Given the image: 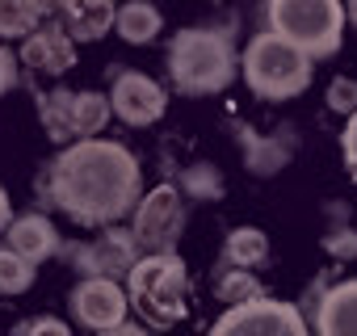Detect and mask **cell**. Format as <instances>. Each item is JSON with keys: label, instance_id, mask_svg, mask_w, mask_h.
<instances>
[{"label": "cell", "instance_id": "6da1fadb", "mask_svg": "<svg viewBox=\"0 0 357 336\" xmlns=\"http://www.w3.org/2000/svg\"><path fill=\"white\" fill-rule=\"evenodd\" d=\"M43 194L68 211L80 227H105L135 211L139 198V160L114 139H89L59 151L43 177Z\"/></svg>", "mask_w": 357, "mask_h": 336}, {"label": "cell", "instance_id": "7a4b0ae2", "mask_svg": "<svg viewBox=\"0 0 357 336\" xmlns=\"http://www.w3.org/2000/svg\"><path fill=\"white\" fill-rule=\"evenodd\" d=\"M126 298L147 328H172L190 311V269L176 252H147L126 277Z\"/></svg>", "mask_w": 357, "mask_h": 336}, {"label": "cell", "instance_id": "3957f363", "mask_svg": "<svg viewBox=\"0 0 357 336\" xmlns=\"http://www.w3.org/2000/svg\"><path fill=\"white\" fill-rule=\"evenodd\" d=\"M168 76L172 84L190 93V97H206V93H223L236 80V51L227 43V34L219 30H202L190 26L181 34H172L168 47Z\"/></svg>", "mask_w": 357, "mask_h": 336}, {"label": "cell", "instance_id": "277c9868", "mask_svg": "<svg viewBox=\"0 0 357 336\" xmlns=\"http://www.w3.org/2000/svg\"><path fill=\"white\" fill-rule=\"evenodd\" d=\"M240 72H244L248 89L265 101H290L315 76L311 55H303L298 47H290L278 34H257L244 51V59H240Z\"/></svg>", "mask_w": 357, "mask_h": 336}, {"label": "cell", "instance_id": "5b68a950", "mask_svg": "<svg viewBox=\"0 0 357 336\" xmlns=\"http://www.w3.org/2000/svg\"><path fill=\"white\" fill-rule=\"evenodd\" d=\"M349 13L336 0H273L269 5V34L286 38L303 55L319 59L340 47Z\"/></svg>", "mask_w": 357, "mask_h": 336}, {"label": "cell", "instance_id": "8992f818", "mask_svg": "<svg viewBox=\"0 0 357 336\" xmlns=\"http://www.w3.org/2000/svg\"><path fill=\"white\" fill-rule=\"evenodd\" d=\"M114 105H109V93H93V89H80V93H68V89H51L38 97V118L47 126L51 139L68 143H89L105 130Z\"/></svg>", "mask_w": 357, "mask_h": 336}, {"label": "cell", "instance_id": "52a82bcc", "mask_svg": "<svg viewBox=\"0 0 357 336\" xmlns=\"http://www.w3.org/2000/svg\"><path fill=\"white\" fill-rule=\"evenodd\" d=\"M135 244L147 252H172L185 231V194L176 185H155L135 206Z\"/></svg>", "mask_w": 357, "mask_h": 336}, {"label": "cell", "instance_id": "ba28073f", "mask_svg": "<svg viewBox=\"0 0 357 336\" xmlns=\"http://www.w3.org/2000/svg\"><path fill=\"white\" fill-rule=\"evenodd\" d=\"M211 336H311V332L294 303L261 298L248 307H227L211 328Z\"/></svg>", "mask_w": 357, "mask_h": 336}, {"label": "cell", "instance_id": "9c48e42d", "mask_svg": "<svg viewBox=\"0 0 357 336\" xmlns=\"http://www.w3.org/2000/svg\"><path fill=\"white\" fill-rule=\"evenodd\" d=\"M63 257H72L84 277H109V282H118V277H130V269L139 265V244H135V231L109 227L101 240L72 244Z\"/></svg>", "mask_w": 357, "mask_h": 336}, {"label": "cell", "instance_id": "30bf717a", "mask_svg": "<svg viewBox=\"0 0 357 336\" xmlns=\"http://www.w3.org/2000/svg\"><path fill=\"white\" fill-rule=\"evenodd\" d=\"M109 105H114V114L126 126H151V122L164 118L168 97H164V89L151 76H143V72H118L114 89H109Z\"/></svg>", "mask_w": 357, "mask_h": 336}, {"label": "cell", "instance_id": "8fae6325", "mask_svg": "<svg viewBox=\"0 0 357 336\" xmlns=\"http://www.w3.org/2000/svg\"><path fill=\"white\" fill-rule=\"evenodd\" d=\"M126 286L109 282V277H84L76 290H72V311L84 328L93 332H109L118 323H126Z\"/></svg>", "mask_w": 357, "mask_h": 336}, {"label": "cell", "instance_id": "7c38bea8", "mask_svg": "<svg viewBox=\"0 0 357 336\" xmlns=\"http://www.w3.org/2000/svg\"><path fill=\"white\" fill-rule=\"evenodd\" d=\"M22 63L43 76H63L68 68H76V43L68 38L59 22H47L22 43Z\"/></svg>", "mask_w": 357, "mask_h": 336}, {"label": "cell", "instance_id": "4fadbf2b", "mask_svg": "<svg viewBox=\"0 0 357 336\" xmlns=\"http://www.w3.org/2000/svg\"><path fill=\"white\" fill-rule=\"evenodd\" d=\"M51 17H59V26L68 30L72 43H97L101 34L114 30L118 9L109 0H72V5H59Z\"/></svg>", "mask_w": 357, "mask_h": 336}, {"label": "cell", "instance_id": "5bb4252c", "mask_svg": "<svg viewBox=\"0 0 357 336\" xmlns=\"http://www.w3.org/2000/svg\"><path fill=\"white\" fill-rule=\"evenodd\" d=\"M5 240H9V248L17 252V257H26L30 265H38V261H47V257H55L59 252V231H55V223L47 219V215H17L13 219V227L5 231Z\"/></svg>", "mask_w": 357, "mask_h": 336}, {"label": "cell", "instance_id": "9a60e30c", "mask_svg": "<svg viewBox=\"0 0 357 336\" xmlns=\"http://www.w3.org/2000/svg\"><path fill=\"white\" fill-rule=\"evenodd\" d=\"M315 328H319V336H357V277L324 290Z\"/></svg>", "mask_w": 357, "mask_h": 336}, {"label": "cell", "instance_id": "2e32d148", "mask_svg": "<svg viewBox=\"0 0 357 336\" xmlns=\"http://www.w3.org/2000/svg\"><path fill=\"white\" fill-rule=\"evenodd\" d=\"M55 9L38 5V0H0V38H30L38 26H47Z\"/></svg>", "mask_w": 357, "mask_h": 336}, {"label": "cell", "instance_id": "e0dca14e", "mask_svg": "<svg viewBox=\"0 0 357 336\" xmlns=\"http://www.w3.org/2000/svg\"><path fill=\"white\" fill-rule=\"evenodd\" d=\"M265 257H269V240L257 227H236L223 240V269H248L252 273L257 265H265Z\"/></svg>", "mask_w": 357, "mask_h": 336}, {"label": "cell", "instance_id": "ac0fdd59", "mask_svg": "<svg viewBox=\"0 0 357 336\" xmlns=\"http://www.w3.org/2000/svg\"><path fill=\"white\" fill-rule=\"evenodd\" d=\"M114 30H118V38H126L130 47H147V43L160 34V9H155V5H143V0H135V5L118 9Z\"/></svg>", "mask_w": 357, "mask_h": 336}, {"label": "cell", "instance_id": "d6986e66", "mask_svg": "<svg viewBox=\"0 0 357 336\" xmlns=\"http://www.w3.org/2000/svg\"><path fill=\"white\" fill-rule=\"evenodd\" d=\"M215 290H219V298H223V303H231V307H248V303L269 298V294H265V286L257 282V273H248V269H223Z\"/></svg>", "mask_w": 357, "mask_h": 336}, {"label": "cell", "instance_id": "ffe728a7", "mask_svg": "<svg viewBox=\"0 0 357 336\" xmlns=\"http://www.w3.org/2000/svg\"><path fill=\"white\" fill-rule=\"evenodd\" d=\"M34 286V265L13 248H0V294H26Z\"/></svg>", "mask_w": 357, "mask_h": 336}, {"label": "cell", "instance_id": "44dd1931", "mask_svg": "<svg viewBox=\"0 0 357 336\" xmlns=\"http://www.w3.org/2000/svg\"><path fill=\"white\" fill-rule=\"evenodd\" d=\"M244 147H248V168L252 173H278L286 164V147H278L269 139H257L252 130H244Z\"/></svg>", "mask_w": 357, "mask_h": 336}, {"label": "cell", "instance_id": "7402d4cb", "mask_svg": "<svg viewBox=\"0 0 357 336\" xmlns=\"http://www.w3.org/2000/svg\"><path fill=\"white\" fill-rule=\"evenodd\" d=\"M181 185H185V194H194V198H219V194H223V181H219V168H215V164H194Z\"/></svg>", "mask_w": 357, "mask_h": 336}, {"label": "cell", "instance_id": "603a6c76", "mask_svg": "<svg viewBox=\"0 0 357 336\" xmlns=\"http://www.w3.org/2000/svg\"><path fill=\"white\" fill-rule=\"evenodd\" d=\"M328 109L353 118V114H357V80H349V76L332 80V89H328Z\"/></svg>", "mask_w": 357, "mask_h": 336}, {"label": "cell", "instance_id": "cb8c5ba5", "mask_svg": "<svg viewBox=\"0 0 357 336\" xmlns=\"http://www.w3.org/2000/svg\"><path fill=\"white\" fill-rule=\"evenodd\" d=\"M324 248H328L332 257L353 261V257H357V231H328V236H324Z\"/></svg>", "mask_w": 357, "mask_h": 336}, {"label": "cell", "instance_id": "d4e9b609", "mask_svg": "<svg viewBox=\"0 0 357 336\" xmlns=\"http://www.w3.org/2000/svg\"><path fill=\"white\" fill-rule=\"evenodd\" d=\"M22 336H72V332H68V323H63V319H55V315H43V319L26 323V328H22Z\"/></svg>", "mask_w": 357, "mask_h": 336}, {"label": "cell", "instance_id": "484cf974", "mask_svg": "<svg viewBox=\"0 0 357 336\" xmlns=\"http://www.w3.org/2000/svg\"><path fill=\"white\" fill-rule=\"evenodd\" d=\"M340 151H344V164H349V173L357 177V114L344 122V135H340Z\"/></svg>", "mask_w": 357, "mask_h": 336}, {"label": "cell", "instance_id": "4316f807", "mask_svg": "<svg viewBox=\"0 0 357 336\" xmlns=\"http://www.w3.org/2000/svg\"><path fill=\"white\" fill-rule=\"evenodd\" d=\"M17 84V55L9 47H0V93H9Z\"/></svg>", "mask_w": 357, "mask_h": 336}, {"label": "cell", "instance_id": "83f0119b", "mask_svg": "<svg viewBox=\"0 0 357 336\" xmlns=\"http://www.w3.org/2000/svg\"><path fill=\"white\" fill-rule=\"evenodd\" d=\"M13 219H17V215H13V202H9V194H5V190H0V231H9V227H13Z\"/></svg>", "mask_w": 357, "mask_h": 336}, {"label": "cell", "instance_id": "f1b7e54d", "mask_svg": "<svg viewBox=\"0 0 357 336\" xmlns=\"http://www.w3.org/2000/svg\"><path fill=\"white\" fill-rule=\"evenodd\" d=\"M97 336H147V328H143V323H118V328L97 332Z\"/></svg>", "mask_w": 357, "mask_h": 336}, {"label": "cell", "instance_id": "f546056e", "mask_svg": "<svg viewBox=\"0 0 357 336\" xmlns=\"http://www.w3.org/2000/svg\"><path fill=\"white\" fill-rule=\"evenodd\" d=\"M344 13H349V22H353V26H357V5H349V9H344Z\"/></svg>", "mask_w": 357, "mask_h": 336}]
</instances>
